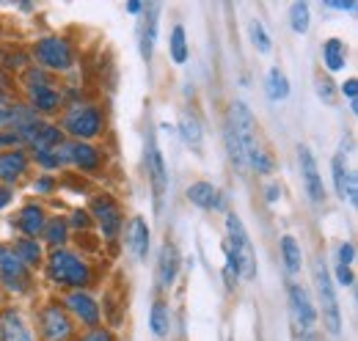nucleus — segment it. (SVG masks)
<instances>
[{
    "label": "nucleus",
    "mask_w": 358,
    "mask_h": 341,
    "mask_svg": "<svg viewBox=\"0 0 358 341\" xmlns=\"http://www.w3.org/2000/svg\"><path fill=\"white\" fill-rule=\"evenodd\" d=\"M8 201H11V190H8V187H0V210H3Z\"/></svg>",
    "instance_id": "79ce46f5"
},
{
    "label": "nucleus",
    "mask_w": 358,
    "mask_h": 341,
    "mask_svg": "<svg viewBox=\"0 0 358 341\" xmlns=\"http://www.w3.org/2000/svg\"><path fill=\"white\" fill-rule=\"evenodd\" d=\"M334 8H345V11H353L356 8V0H331Z\"/></svg>",
    "instance_id": "ea45409f"
},
{
    "label": "nucleus",
    "mask_w": 358,
    "mask_h": 341,
    "mask_svg": "<svg viewBox=\"0 0 358 341\" xmlns=\"http://www.w3.org/2000/svg\"><path fill=\"white\" fill-rule=\"evenodd\" d=\"M17 226L28 234V237H36L42 228H45V215H42V210L39 207H25L22 212H20V217H17Z\"/></svg>",
    "instance_id": "5701e85b"
},
{
    "label": "nucleus",
    "mask_w": 358,
    "mask_h": 341,
    "mask_svg": "<svg viewBox=\"0 0 358 341\" xmlns=\"http://www.w3.org/2000/svg\"><path fill=\"white\" fill-rule=\"evenodd\" d=\"M36 55H39V61H42V64L52 66V69H66V66L72 64L69 44L64 42V39H55V36L42 39V42L36 44Z\"/></svg>",
    "instance_id": "6e6552de"
},
{
    "label": "nucleus",
    "mask_w": 358,
    "mask_h": 341,
    "mask_svg": "<svg viewBox=\"0 0 358 341\" xmlns=\"http://www.w3.org/2000/svg\"><path fill=\"white\" fill-rule=\"evenodd\" d=\"M64 154H66L72 163H78L80 168H96V166H99V154H96V149H91V146H86V143L64 146Z\"/></svg>",
    "instance_id": "4be33fe9"
},
{
    "label": "nucleus",
    "mask_w": 358,
    "mask_h": 341,
    "mask_svg": "<svg viewBox=\"0 0 358 341\" xmlns=\"http://www.w3.org/2000/svg\"><path fill=\"white\" fill-rule=\"evenodd\" d=\"M127 242H130V251L135 259H143L149 251V226L143 223V217H135L130 223V231H127Z\"/></svg>",
    "instance_id": "a211bd4d"
},
{
    "label": "nucleus",
    "mask_w": 358,
    "mask_h": 341,
    "mask_svg": "<svg viewBox=\"0 0 358 341\" xmlns=\"http://www.w3.org/2000/svg\"><path fill=\"white\" fill-rule=\"evenodd\" d=\"M314 281H317V295H320V305H322V317H325V325L334 336H339L342 331V317H339V303H336V292H334V284H331V275L325 270L322 261H317L314 267Z\"/></svg>",
    "instance_id": "7ed1b4c3"
},
{
    "label": "nucleus",
    "mask_w": 358,
    "mask_h": 341,
    "mask_svg": "<svg viewBox=\"0 0 358 341\" xmlns=\"http://www.w3.org/2000/svg\"><path fill=\"white\" fill-rule=\"evenodd\" d=\"M281 254H284V261H287V270L289 273H298L301 270L303 256H301V245L295 242V237H284L281 240Z\"/></svg>",
    "instance_id": "a878e982"
},
{
    "label": "nucleus",
    "mask_w": 358,
    "mask_h": 341,
    "mask_svg": "<svg viewBox=\"0 0 358 341\" xmlns=\"http://www.w3.org/2000/svg\"><path fill=\"white\" fill-rule=\"evenodd\" d=\"M127 8H130V11H141V3H138V0H130V6H127Z\"/></svg>",
    "instance_id": "a18cd8bd"
},
{
    "label": "nucleus",
    "mask_w": 358,
    "mask_h": 341,
    "mask_svg": "<svg viewBox=\"0 0 358 341\" xmlns=\"http://www.w3.org/2000/svg\"><path fill=\"white\" fill-rule=\"evenodd\" d=\"M17 140V135H0V146H6V143H14Z\"/></svg>",
    "instance_id": "c03bdc74"
},
{
    "label": "nucleus",
    "mask_w": 358,
    "mask_h": 341,
    "mask_svg": "<svg viewBox=\"0 0 358 341\" xmlns=\"http://www.w3.org/2000/svg\"><path fill=\"white\" fill-rule=\"evenodd\" d=\"M146 168H149L152 187H155V198H157V207H160V198H163V190H166L169 173H166V163H163V154H160V149H157L155 135H149V138H146Z\"/></svg>",
    "instance_id": "423d86ee"
},
{
    "label": "nucleus",
    "mask_w": 358,
    "mask_h": 341,
    "mask_svg": "<svg viewBox=\"0 0 358 341\" xmlns=\"http://www.w3.org/2000/svg\"><path fill=\"white\" fill-rule=\"evenodd\" d=\"M83 341H113V339H110V333H105V331H91Z\"/></svg>",
    "instance_id": "58836bf2"
},
{
    "label": "nucleus",
    "mask_w": 358,
    "mask_h": 341,
    "mask_svg": "<svg viewBox=\"0 0 358 341\" xmlns=\"http://www.w3.org/2000/svg\"><path fill=\"white\" fill-rule=\"evenodd\" d=\"M28 83H31V102H34L39 110L50 113V110H55V108H58L61 94H58L52 85H47L42 72H31V75H28Z\"/></svg>",
    "instance_id": "9d476101"
},
{
    "label": "nucleus",
    "mask_w": 358,
    "mask_h": 341,
    "mask_svg": "<svg viewBox=\"0 0 358 341\" xmlns=\"http://www.w3.org/2000/svg\"><path fill=\"white\" fill-rule=\"evenodd\" d=\"M226 228H229V242H226V256H229V264L226 270H231L234 275L251 281L257 275V259H254V248H251V240L240 223L237 215H229L226 217Z\"/></svg>",
    "instance_id": "f257e3e1"
},
{
    "label": "nucleus",
    "mask_w": 358,
    "mask_h": 341,
    "mask_svg": "<svg viewBox=\"0 0 358 341\" xmlns=\"http://www.w3.org/2000/svg\"><path fill=\"white\" fill-rule=\"evenodd\" d=\"M25 168H28V157L22 152H6V154H0V179L14 182V179H20L25 173Z\"/></svg>",
    "instance_id": "f3484780"
},
{
    "label": "nucleus",
    "mask_w": 358,
    "mask_h": 341,
    "mask_svg": "<svg viewBox=\"0 0 358 341\" xmlns=\"http://www.w3.org/2000/svg\"><path fill=\"white\" fill-rule=\"evenodd\" d=\"M0 281L8 289H17V292H22L28 286V270H25V264L17 259L14 251H8V248H0Z\"/></svg>",
    "instance_id": "39448f33"
},
{
    "label": "nucleus",
    "mask_w": 358,
    "mask_h": 341,
    "mask_svg": "<svg viewBox=\"0 0 358 341\" xmlns=\"http://www.w3.org/2000/svg\"><path fill=\"white\" fill-rule=\"evenodd\" d=\"M14 254H17V259H20L22 264H36V261H39V256H42V251H39V245H36V242H31V240H20Z\"/></svg>",
    "instance_id": "2f4dec72"
},
{
    "label": "nucleus",
    "mask_w": 358,
    "mask_h": 341,
    "mask_svg": "<svg viewBox=\"0 0 358 341\" xmlns=\"http://www.w3.org/2000/svg\"><path fill=\"white\" fill-rule=\"evenodd\" d=\"M353 254H356V251H353V245H350V242H345V245L339 248V264H342V267H350Z\"/></svg>",
    "instance_id": "f704fd0d"
},
{
    "label": "nucleus",
    "mask_w": 358,
    "mask_h": 341,
    "mask_svg": "<svg viewBox=\"0 0 358 341\" xmlns=\"http://www.w3.org/2000/svg\"><path fill=\"white\" fill-rule=\"evenodd\" d=\"M268 94H270V99H287V94H289L287 75H284L278 66L268 72Z\"/></svg>",
    "instance_id": "bb28decb"
},
{
    "label": "nucleus",
    "mask_w": 358,
    "mask_h": 341,
    "mask_svg": "<svg viewBox=\"0 0 358 341\" xmlns=\"http://www.w3.org/2000/svg\"><path fill=\"white\" fill-rule=\"evenodd\" d=\"M320 96H322L325 102H331V83H328V80L320 83Z\"/></svg>",
    "instance_id": "a19ab883"
},
{
    "label": "nucleus",
    "mask_w": 358,
    "mask_h": 341,
    "mask_svg": "<svg viewBox=\"0 0 358 341\" xmlns=\"http://www.w3.org/2000/svg\"><path fill=\"white\" fill-rule=\"evenodd\" d=\"M149 328H152V333L155 336H166L169 333V308H166V303H155L152 305V317H149Z\"/></svg>",
    "instance_id": "cd10ccee"
},
{
    "label": "nucleus",
    "mask_w": 358,
    "mask_h": 341,
    "mask_svg": "<svg viewBox=\"0 0 358 341\" xmlns=\"http://www.w3.org/2000/svg\"><path fill=\"white\" fill-rule=\"evenodd\" d=\"M177 267H179V254L174 245H163L160 251V286H171L174 278H177Z\"/></svg>",
    "instance_id": "412c9836"
},
{
    "label": "nucleus",
    "mask_w": 358,
    "mask_h": 341,
    "mask_svg": "<svg viewBox=\"0 0 358 341\" xmlns=\"http://www.w3.org/2000/svg\"><path fill=\"white\" fill-rule=\"evenodd\" d=\"M11 110H14V108L0 96V124H8V122H11Z\"/></svg>",
    "instance_id": "e433bc0d"
},
{
    "label": "nucleus",
    "mask_w": 358,
    "mask_h": 341,
    "mask_svg": "<svg viewBox=\"0 0 358 341\" xmlns=\"http://www.w3.org/2000/svg\"><path fill=\"white\" fill-rule=\"evenodd\" d=\"M248 36H251V42H254V47H257L259 52H270V36L259 20H254V22L248 25Z\"/></svg>",
    "instance_id": "7c9ffc66"
},
{
    "label": "nucleus",
    "mask_w": 358,
    "mask_h": 341,
    "mask_svg": "<svg viewBox=\"0 0 358 341\" xmlns=\"http://www.w3.org/2000/svg\"><path fill=\"white\" fill-rule=\"evenodd\" d=\"M179 132H182V138H185V143H187V146L201 149V127H199V122H196L193 116H182V122H179Z\"/></svg>",
    "instance_id": "c85d7f7f"
},
{
    "label": "nucleus",
    "mask_w": 358,
    "mask_h": 341,
    "mask_svg": "<svg viewBox=\"0 0 358 341\" xmlns=\"http://www.w3.org/2000/svg\"><path fill=\"white\" fill-rule=\"evenodd\" d=\"M75 226H78V228L89 226V215H86V212H78V215H75Z\"/></svg>",
    "instance_id": "37998d69"
},
{
    "label": "nucleus",
    "mask_w": 358,
    "mask_h": 341,
    "mask_svg": "<svg viewBox=\"0 0 358 341\" xmlns=\"http://www.w3.org/2000/svg\"><path fill=\"white\" fill-rule=\"evenodd\" d=\"M171 58H174L177 64H185V61H187V44H185V31H182V25H177L174 34H171Z\"/></svg>",
    "instance_id": "473e14b6"
},
{
    "label": "nucleus",
    "mask_w": 358,
    "mask_h": 341,
    "mask_svg": "<svg viewBox=\"0 0 358 341\" xmlns=\"http://www.w3.org/2000/svg\"><path fill=\"white\" fill-rule=\"evenodd\" d=\"M229 124H231V129L237 132L240 143H243L245 163H251L257 170H268L270 163L265 160V154L259 152V146H257V124H254V116H251V110H248L245 102H234V105H231Z\"/></svg>",
    "instance_id": "f03ea898"
},
{
    "label": "nucleus",
    "mask_w": 358,
    "mask_h": 341,
    "mask_svg": "<svg viewBox=\"0 0 358 341\" xmlns=\"http://www.w3.org/2000/svg\"><path fill=\"white\" fill-rule=\"evenodd\" d=\"M50 275H52V281L66 284V286H86L89 284V267L78 256L66 254V251H55L50 256Z\"/></svg>",
    "instance_id": "20e7f679"
},
{
    "label": "nucleus",
    "mask_w": 358,
    "mask_h": 341,
    "mask_svg": "<svg viewBox=\"0 0 358 341\" xmlns=\"http://www.w3.org/2000/svg\"><path fill=\"white\" fill-rule=\"evenodd\" d=\"M334 182H336V193L342 201H348L350 207L358 204V182H356V173H345L342 168V157L334 160Z\"/></svg>",
    "instance_id": "4468645a"
},
{
    "label": "nucleus",
    "mask_w": 358,
    "mask_h": 341,
    "mask_svg": "<svg viewBox=\"0 0 358 341\" xmlns=\"http://www.w3.org/2000/svg\"><path fill=\"white\" fill-rule=\"evenodd\" d=\"M356 88H358L356 78H350V80H348V83L342 85V94H345V96H348V99H350V102H353V105H356Z\"/></svg>",
    "instance_id": "c9c22d12"
},
{
    "label": "nucleus",
    "mask_w": 358,
    "mask_h": 341,
    "mask_svg": "<svg viewBox=\"0 0 358 341\" xmlns=\"http://www.w3.org/2000/svg\"><path fill=\"white\" fill-rule=\"evenodd\" d=\"M226 152H229V160L237 170H243L248 163H245V152H243V143L237 138V132L231 129V124L226 122Z\"/></svg>",
    "instance_id": "393cba45"
},
{
    "label": "nucleus",
    "mask_w": 358,
    "mask_h": 341,
    "mask_svg": "<svg viewBox=\"0 0 358 341\" xmlns=\"http://www.w3.org/2000/svg\"><path fill=\"white\" fill-rule=\"evenodd\" d=\"M322 58H325L328 72L345 69V44L339 42V39H328V42L322 44Z\"/></svg>",
    "instance_id": "b1692460"
},
{
    "label": "nucleus",
    "mask_w": 358,
    "mask_h": 341,
    "mask_svg": "<svg viewBox=\"0 0 358 341\" xmlns=\"http://www.w3.org/2000/svg\"><path fill=\"white\" fill-rule=\"evenodd\" d=\"M157 14H160V6L152 3L146 6V25L141 31V55L149 61L152 52H155V36H157Z\"/></svg>",
    "instance_id": "dca6fc26"
},
{
    "label": "nucleus",
    "mask_w": 358,
    "mask_h": 341,
    "mask_svg": "<svg viewBox=\"0 0 358 341\" xmlns=\"http://www.w3.org/2000/svg\"><path fill=\"white\" fill-rule=\"evenodd\" d=\"M187 198H190L196 207H201V210L218 207V190H215L210 182H196V184H190V187H187Z\"/></svg>",
    "instance_id": "aec40b11"
},
{
    "label": "nucleus",
    "mask_w": 358,
    "mask_h": 341,
    "mask_svg": "<svg viewBox=\"0 0 358 341\" xmlns=\"http://www.w3.org/2000/svg\"><path fill=\"white\" fill-rule=\"evenodd\" d=\"M66 305H69V308H72L83 322H89V325H96V322H99V308H96V303H94L89 295L75 292V295H69Z\"/></svg>",
    "instance_id": "6ab92c4d"
},
{
    "label": "nucleus",
    "mask_w": 358,
    "mask_h": 341,
    "mask_svg": "<svg viewBox=\"0 0 358 341\" xmlns=\"http://www.w3.org/2000/svg\"><path fill=\"white\" fill-rule=\"evenodd\" d=\"M298 157H301V176H303L309 198H312L314 204H322L325 201V187H322V179H320V170H317V163H314L309 146H301Z\"/></svg>",
    "instance_id": "0eeeda50"
},
{
    "label": "nucleus",
    "mask_w": 358,
    "mask_h": 341,
    "mask_svg": "<svg viewBox=\"0 0 358 341\" xmlns=\"http://www.w3.org/2000/svg\"><path fill=\"white\" fill-rule=\"evenodd\" d=\"M336 275H339L342 284H348V286L353 284V273H350V267H342V264H339V273H336Z\"/></svg>",
    "instance_id": "4c0bfd02"
},
{
    "label": "nucleus",
    "mask_w": 358,
    "mask_h": 341,
    "mask_svg": "<svg viewBox=\"0 0 358 341\" xmlns=\"http://www.w3.org/2000/svg\"><path fill=\"white\" fill-rule=\"evenodd\" d=\"M289 303H292V311H295V319H298L301 328H309L317 319V311H314L312 300H309L303 286H292L289 289Z\"/></svg>",
    "instance_id": "2eb2a0df"
},
{
    "label": "nucleus",
    "mask_w": 358,
    "mask_h": 341,
    "mask_svg": "<svg viewBox=\"0 0 358 341\" xmlns=\"http://www.w3.org/2000/svg\"><path fill=\"white\" fill-rule=\"evenodd\" d=\"M91 212L99 220L105 237H116V231L122 228V215L116 210V204L110 198H94L91 201Z\"/></svg>",
    "instance_id": "9b49d317"
},
{
    "label": "nucleus",
    "mask_w": 358,
    "mask_h": 341,
    "mask_svg": "<svg viewBox=\"0 0 358 341\" xmlns=\"http://www.w3.org/2000/svg\"><path fill=\"white\" fill-rule=\"evenodd\" d=\"M66 129L72 132V135H78V138H94L96 132H99V124H102V119H99V110L96 108H75L69 116H66Z\"/></svg>",
    "instance_id": "1a4fd4ad"
},
{
    "label": "nucleus",
    "mask_w": 358,
    "mask_h": 341,
    "mask_svg": "<svg viewBox=\"0 0 358 341\" xmlns=\"http://www.w3.org/2000/svg\"><path fill=\"white\" fill-rule=\"evenodd\" d=\"M289 25L298 34H306L309 31V6L306 3H292V8H289Z\"/></svg>",
    "instance_id": "c756f323"
},
{
    "label": "nucleus",
    "mask_w": 358,
    "mask_h": 341,
    "mask_svg": "<svg viewBox=\"0 0 358 341\" xmlns=\"http://www.w3.org/2000/svg\"><path fill=\"white\" fill-rule=\"evenodd\" d=\"M47 242L50 245H64L66 242V223L64 220H52L47 226Z\"/></svg>",
    "instance_id": "72a5a7b5"
},
{
    "label": "nucleus",
    "mask_w": 358,
    "mask_h": 341,
    "mask_svg": "<svg viewBox=\"0 0 358 341\" xmlns=\"http://www.w3.org/2000/svg\"><path fill=\"white\" fill-rule=\"evenodd\" d=\"M42 331H45V336L50 341H61L72 333V325H69V319H66V314L61 308L50 305L42 314Z\"/></svg>",
    "instance_id": "ddd939ff"
},
{
    "label": "nucleus",
    "mask_w": 358,
    "mask_h": 341,
    "mask_svg": "<svg viewBox=\"0 0 358 341\" xmlns=\"http://www.w3.org/2000/svg\"><path fill=\"white\" fill-rule=\"evenodd\" d=\"M0 341H36L17 311L0 314Z\"/></svg>",
    "instance_id": "f8f14e48"
}]
</instances>
